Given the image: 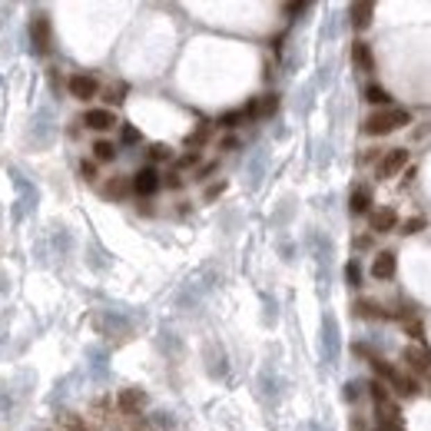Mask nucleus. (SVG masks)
Masks as SVG:
<instances>
[{
    "label": "nucleus",
    "mask_w": 431,
    "mask_h": 431,
    "mask_svg": "<svg viewBox=\"0 0 431 431\" xmlns=\"http://www.w3.org/2000/svg\"><path fill=\"white\" fill-rule=\"evenodd\" d=\"M412 123V113L402 110V106H388V110H375L372 117H365V133L369 136H385V133H395Z\"/></svg>",
    "instance_id": "nucleus-1"
},
{
    "label": "nucleus",
    "mask_w": 431,
    "mask_h": 431,
    "mask_svg": "<svg viewBox=\"0 0 431 431\" xmlns=\"http://www.w3.org/2000/svg\"><path fill=\"white\" fill-rule=\"evenodd\" d=\"M30 385H33V375H30V372H17L7 385L0 388V415H14L17 408L27 402Z\"/></svg>",
    "instance_id": "nucleus-2"
},
{
    "label": "nucleus",
    "mask_w": 431,
    "mask_h": 431,
    "mask_svg": "<svg viewBox=\"0 0 431 431\" xmlns=\"http://www.w3.org/2000/svg\"><path fill=\"white\" fill-rule=\"evenodd\" d=\"M53 136H57V126H53V113L50 110H37L33 119H30L27 126V143L37 149H47L53 143Z\"/></svg>",
    "instance_id": "nucleus-3"
},
{
    "label": "nucleus",
    "mask_w": 431,
    "mask_h": 431,
    "mask_svg": "<svg viewBox=\"0 0 431 431\" xmlns=\"http://www.w3.org/2000/svg\"><path fill=\"white\" fill-rule=\"evenodd\" d=\"M372 365H375V372H378V378H382V385H391L395 391H402V395H415L418 391V382L412 375H402L398 369H391L388 362H382V358H375Z\"/></svg>",
    "instance_id": "nucleus-4"
},
{
    "label": "nucleus",
    "mask_w": 431,
    "mask_h": 431,
    "mask_svg": "<svg viewBox=\"0 0 431 431\" xmlns=\"http://www.w3.org/2000/svg\"><path fill=\"white\" fill-rule=\"evenodd\" d=\"M369 391H372V402H375V412H378V418H382V421H388V425H395V421H398V405L388 398V385H382V382H372V385H369Z\"/></svg>",
    "instance_id": "nucleus-5"
},
{
    "label": "nucleus",
    "mask_w": 431,
    "mask_h": 431,
    "mask_svg": "<svg viewBox=\"0 0 431 431\" xmlns=\"http://www.w3.org/2000/svg\"><path fill=\"white\" fill-rule=\"evenodd\" d=\"M80 123H83L87 130H93V133H106V130L119 126V123H117V113H113L110 106H90Z\"/></svg>",
    "instance_id": "nucleus-6"
},
{
    "label": "nucleus",
    "mask_w": 431,
    "mask_h": 431,
    "mask_svg": "<svg viewBox=\"0 0 431 431\" xmlns=\"http://www.w3.org/2000/svg\"><path fill=\"white\" fill-rule=\"evenodd\" d=\"M130 186H133L136 196H143V199H149V196H156V189L163 186V176L153 169V166H143L140 173H136L133 179H130Z\"/></svg>",
    "instance_id": "nucleus-7"
},
{
    "label": "nucleus",
    "mask_w": 431,
    "mask_h": 431,
    "mask_svg": "<svg viewBox=\"0 0 431 431\" xmlns=\"http://www.w3.org/2000/svg\"><path fill=\"white\" fill-rule=\"evenodd\" d=\"M67 90L74 93V100H93L96 93H100V83H96V76L93 74H74L70 80H67Z\"/></svg>",
    "instance_id": "nucleus-8"
},
{
    "label": "nucleus",
    "mask_w": 431,
    "mask_h": 431,
    "mask_svg": "<svg viewBox=\"0 0 431 431\" xmlns=\"http://www.w3.org/2000/svg\"><path fill=\"white\" fill-rule=\"evenodd\" d=\"M405 166H408V149H385L382 153V160H378V176L382 179H391L395 173H402Z\"/></svg>",
    "instance_id": "nucleus-9"
},
{
    "label": "nucleus",
    "mask_w": 431,
    "mask_h": 431,
    "mask_svg": "<svg viewBox=\"0 0 431 431\" xmlns=\"http://www.w3.org/2000/svg\"><path fill=\"white\" fill-rule=\"evenodd\" d=\"M30 40H33V53H50V17L37 14L33 24H30Z\"/></svg>",
    "instance_id": "nucleus-10"
},
{
    "label": "nucleus",
    "mask_w": 431,
    "mask_h": 431,
    "mask_svg": "<svg viewBox=\"0 0 431 431\" xmlns=\"http://www.w3.org/2000/svg\"><path fill=\"white\" fill-rule=\"evenodd\" d=\"M143 405H146V395H143L140 388H126V391L117 395V408L123 418H136L143 412Z\"/></svg>",
    "instance_id": "nucleus-11"
},
{
    "label": "nucleus",
    "mask_w": 431,
    "mask_h": 431,
    "mask_svg": "<svg viewBox=\"0 0 431 431\" xmlns=\"http://www.w3.org/2000/svg\"><path fill=\"white\" fill-rule=\"evenodd\" d=\"M369 223H372V233H378V236H382V233H391V229L398 226V212H395L391 206L372 209V212H369Z\"/></svg>",
    "instance_id": "nucleus-12"
},
{
    "label": "nucleus",
    "mask_w": 431,
    "mask_h": 431,
    "mask_svg": "<svg viewBox=\"0 0 431 431\" xmlns=\"http://www.w3.org/2000/svg\"><path fill=\"white\" fill-rule=\"evenodd\" d=\"M405 362H408V369L418 372V375H428L431 372V352L418 348V345H408V348H405Z\"/></svg>",
    "instance_id": "nucleus-13"
},
{
    "label": "nucleus",
    "mask_w": 431,
    "mask_h": 431,
    "mask_svg": "<svg viewBox=\"0 0 431 431\" xmlns=\"http://www.w3.org/2000/svg\"><path fill=\"white\" fill-rule=\"evenodd\" d=\"M100 193H103V199H126V193H133V186L126 176H106Z\"/></svg>",
    "instance_id": "nucleus-14"
},
{
    "label": "nucleus",
    "mask_w": 431,
    "mask_h": 431,
    "mask_svg": "<svg viewBox=\"0 0 431 431\" xmlns=\"http://www.w3.org/2000/svg\"><path fill=\"white\" fill-rule=\"evenodd\" d=\"M395 269H398L395 253H378L372 259V276H375V279H382V282H388V279L395 276Z\"/></svg>",
    "instance_id": "nucleus-15"
},
{
    "label": "nucleus",
    "mask_w": 431,
    "mask_h": 431,
    "mask_svg": "<svg viewBox=\"0 0 431 431\" xmlns=\"http://www.w3.org/2000/svg\"><path fill=\"white\" fill-rule=\"evenodd\" d=\"M276 110H279V96H276V93H266V96H259V100H253V103L246 106V117L266 119V117H272Z\"/></svg>",
    "instance_id": "nucleus-16"
},
{
    "label": "nucleus",
    "mask_w": 431,
    "mask_h": 431,
    "mask_svg": "<svg viewBox=\"0 0 431 431\" xmlns=\"http://www.w3.org/2000/svg\"><path fill=\"white\" fill-rule=\"evenodd\" d=\"M352 60H355V67L362 70V74H375L372 47L365 44V40H355V44H352Z\"/></svg>",
    "instance_id": "nucleus-17"
},
{
    "label": "nucleus",
    "mask_w": 431,
    "mask_h": 431,
    "mask_svg": "<svg viewBox=\"0 0 431 431\" xmlns=\"http://www.w3.org/2000/svg\"><path fill=\"white\" fill-rule=\"evenodd\" d=\"M348 209H352V216L372 212V193H369L365 186H355V189H352V199H348Z\"/></svg>",
    "instance_id": "nucleus-18"
},
{
    "label": "nucleus",
    "mask_w": 431,
    "mask_h": 431,
    "mask_svg": "<svg viewBox=\"0 0 431 431\" xmlns=\"http://www.w3.org/2000/svg\"><path fill=\"white\" fill-rule=\"evenodd\" d=\"M375 17V3H352V27L365 30Z\"/></svg>",
    "instance_id": "nucleus-19"
},
{
    "label": "nucleus",
    "mask_w": 431,
    "mask_h": 431,
    "mask_svg": "<svg viewBox=\"0 0 431 431\" xmlns=\"http://www.w3.org/2000/svg\"><path fill=\"white\" fill-rule=\"evenodd\" d=\"M90 153H93V163H113V160H117V143H110V140H96Z\"/></svg>",
    "instance_id": "nucleus-20"
},
{
    "label": "nucleus",
    "mask_w": 431,
    "mask_h": 431,
    "mask_svg": "<svg viewBox=\"0 0 431 431\" xmlns=\"http://www.w3.org/2000/svg\"><path fill=\"white\" fill-rule=\"evenodd\" d=\"M209 140H212V123H203V126H196L193 133L186 136V146H189V149H199V146H206Z\"/></svg>",
    "instance_id": "nucleus-21"
},
{
    "label": "nucleus",
    "mask_w": 431,
    "mask_h": 431,
    "mask_svg": "<svg viewBox=\"0 0 431 431\" xmlns=\"http://www.w3.org/2000/svg\"><path fill=\"white\" fill-rule=\"evenodd\" d=\"M365 100H369L372 106H382V110H388V106H391V96H388V93L378 87V83H372V87L365 90Z\"/></svg>",
    "instance_id": "nucleus-22"
},
{
    "label": "nucleus",
    "mask_w": 431,
    "mask_h": 431,
    "mask_svg": "<svg viewBox=\"0 0 431 431\" xmlns=\"http://www.w3.org/2000/svg\"><path fill=\"white\" fill-rule=\"evenodd\" d=\"M126 93H130V87H126V83H113V87H106L103 100H106L110 106H119L123 100H126Z\"/></svg>",
    "instance_id": "nucleus-23"
},
{
    "label": "nucleus",
    "mask_w": 431,
    "mask_h": 431,
    "mask_svg": "<svg viewBox=\"0 0 431 431\" xmlns=\"http://www.w3.org/2000/svg\"><path fill=\"white\" fill-rule=\"evenodd\" d=\"M146 156H149V163H166V160H173V149L166 146V143H153Z\"/></svg>",
    "instance_id": "nucleus-24"
},
{
    "label": "nucleus",
    "mask_w": 431,
    "mask_h": 431,
    "mask_svg": "<svg viewBox=\"0 0 431 431\" xmlns=\"http://www.w3.org/2000/svg\"><path fill=\"white\" fill-rule=\"evenodd\" d=\"M60 428L63 431H90V425L80 415H60Z\"/></svg>",
    "instance_id": "nucleus-25"
},
{
    "label": "nucleus",
    "mask_w": 431,
    "mask_h": 431,
    "mask_svg": "<svg viewBox=\"0 0 431 431\" xmlns=\"http://www.w3.org/2000/svg\"><path fill=\"white\" fill-rule=\"evenodd\" d=\"M246 117V110H233V113H223V117H219V126H223V130H233V126H239V119Z\"/></svg>",
    "instance_id": "nucleus-26"
},
{
    "label": "nucleus",
    "mask_w": 431,
    "mask_h": 431,
    "mask_svg": "<svg viewBox=\"0 0 431 431\" xmlns=\"http://www.w3.org/2000/svg\"><path fill=\"white\" fill-rule=\"evenodd\" d=\"M425 226H428V223H425V216H412V219H408L402 229H405V236H415V233H421Z\"/></svg>",
    "instance_id": "nucleus-27"
},
{
    "label": "nucleus",
    "mask_w": 431,
    "mask_h": 431,
    "mask_svg": "<svg viewBox=\"0 0 431 431\" xmlns=\"http://www.w3.org/2000/svg\"><path fill=\"white\" fill-rule=\"evenodd\" d=\"M223 193H226V179H219V183H212L206 193H203V199H206V203H216V199H219Z\"/></svg>",
    "instance_id": "nucleus-28"
},
{
    "label": "nucleus",
    "mask_w": 431,
    "mask_h": 431,
    "mask_svg": "<svg viewBox=\"0 0 431 431\" xmlns=\"http://www.w3.org/2000/svg\"><path fill=\"white\" fill-rule=\"evenodd\" d=\"M355 312L362 315V319H378V315H382V312H378V305H375V302H358V305H355Z\"/></svg>",
    "instance_id": "nucleus-29"
},
{
    "label": "nucleus",
    "mask_w": 431,
    "mask_h": 431,
    "mask_svg": "<svg viewBox=\"0 0 431 431\" xmlns=\"http://www.w3.org/2000/svg\"><path fill=\"white\" fill-rule=\"evenodd\" d=\"M119 136H123V143H126V146H133V143H140V130H136V126H130V123H123V130H119Z\"/></svg>",
    "instance_id": "nucleus-30"
},
{
    "label": "nucleus",
    "mask_w": 431,
    "mask_h": 431,
    "mask_svg": "<svg viewBox=\"0 0 431 431\" xmlns=\"http://www.w3.org/2000/svg\"><path fill=\"white\" fill-rule=\"evenodd\" d=\"M189 166L199 169V153H186V156H179V160H176V173H179V169H189Z\"/></svg>",
    "instance_id": "nucleus-31"
},
{
    "label": "nucleus",
    "mask_w": 431,
    "mask_h": 431,
    "mask_svg": "<svg viewBox=\"0 0 431 431\" xmlns=\"http://www.w3.org/2000/svg\"><path fill=\"white\" fill-rule=\"evenodd\" d=\"M345 279H348V285H362V269H358V262H348Z\"/></svg>",
    "instance_id": "nucleus-32"
},
{
    "label": "nucleus",
    "mask_w": 431,
    "mask_h": 431,
    "mask_svg": "<svg viewBox=\"0 0 431 431\" xmlns=\"http://www.w3.org/2000/svg\"><path fill=\"white\" fill-rule=\"evenodd\" d=\"M80 173H83V179H96V163L93 160H80Z\"/></svg>",
    "instance_id": "nucleus-33"
},
{
    "label": "nucleus",
    "mask_w": 431,
    "mask_h": 431,
    "mask_svg": "<svg viewBox=\"0 0 431 431\" xmlns=\"http://www.w3.org/2000/svg\"><path fill=\"white\" fill-rule=\"evenodd\" d=\"M163 186H166V189H183V176H179L176 169H173V173L163 179Z\"/></svg>",
    "instance_id": "nucleus-34"
},
{
    "label": "nucleus",
    "mask_w": 431,
    "mask_h": 431,
    "mask_svg": "<svg viewBox=\"0 0 431 431\" xmlns=\"http://www.w3.org/2000/svg\"><path fill=\"white\" fill-rule=\"evenodd\" d=\"M405 328H408V335H415L418 342H421V335H425V328H421V322H415V319H408V322H405Z\"/></svg>",
    "instance_id": "nucleus-35"
},
{
    "label": "nucleus",
    "mask_w": 431,
    "mask_h": 431,
    "mask_svg": "<svg viewBox=\"0 0 431 431\" xmlns=\"http://www.w3.org/2000/svg\"><path fill=\"white\" fill-rule=\"evenodd\" d=\"M216 173V163H199V169H196V179H206Z\"/></svg>",
    "instance_id": "nucleus-36"
},
{
    "label": "nucleus",
    "mask_w": 431,
    "mask_h": 431,
    "mask_svg": "<svg viewBox=\"0 0 431 431\" xmlns=\"http://www.w3.org/2000/svg\"><path fill=\"white\" fill-rule=\"evenodd\" d=\"M382 153H385V149H365V153H362V163H372V160H382Z\"/></svg>",
    "instance_id": "nucleus-37"
},
{
    "label": "nucleus",
    "mask_w": 431,
    "mask_h": 431,
    "mask_svg": "<svg viewBox=\"0 0 431 431\" xmlns=\"http://www.w3.org/2000/svg\"><path fill=\"white\" fill-rule=\"evenodd\" d=\"M7 292H10V276H7V272L0 269V298L7 296Z\"/></svg>",
    "instance_id": "nucleus-38"
},
{
    "label": "nucleus",
    "mask_w": 431,
    "mask_h": 431,
    "mask_svg": "<svg viewBox=\"0 0 431 431\" xmlns=\"http://www.w3.org/2000/svg\"><path fill=\"white\" fill-rule=\"evenodd\" d=\"M236 146H239L236 136H223V143H219V149H236Z\"/></svg>",
    "instance_id": "nucleus-39"
},
{
    "label": "nucleus",
    "mask_w": 431,
    "mask_h": 431,
    "mask_svg": "<svg viewBox=\"0 0 431 431\" xmlns=\"http://www.w3.org/2000/svg\"><path fill=\"white\" fill-rule=\"evenodd\" d=\"M345 398H348V402H355V398H358V385H355V382H352V385H345Z\"/></svg>",
    "instance_id": "nucleus-40"
},
{
    "label": "nucleus",
    "mask_w": 431,
    "mask_h": 431,
    "mask_svg": "<svg viewBox=\"0 0 431 431\" xmlns=\"http://www.w3.org/2000/svg\"><path fill=\"white\" fill-rule=\"evenodd\" d=\"M372 246V236H358L355 239V249H369Z\"/></svg>",
    "instance_id": "nucleus-41"
},
{
    "label": "nucleus",
    "mask_w": 431,
    "mask_h": 431,
    "mask_svg": "<svg viewBox=\"0 0 431 431\" xmlns=\"http://www.w3.org/2000/svg\"><path fill=\"white\" fill-rule=\"evenodd\" d=\"M305 7H309V3H289V7H285V10H289V14H302V10H305Z\"/></svg>",
    "instance_id": "nucleus-42"
},
{
    "label": "nucleus",
    "mask_w": 431,
    "mask_h": 431,
    "mask_svg": "<svg viewBox=\"0 0 431 431\" xmlns=\"http://www.w3.org/2000/svg\"><path fill=\"white\" fill-rule=\"evenodd\" d=\"M0 345H3V319H0Z\"/></svg>",
    "instance_id": "nucleus-43"
},
{
    "label": "nucleus",
    "mask_w": 431,
    "mask_h": 431,
    "mask_svg": "<svg viewBox=\"0 0 431 431\" xmlns=\"http://www.w3.org/2000/svg\"><path fill=\"white\" fill-rule=\"evenodd\" d=\"M378 431H391V428H378Z\"/></svg>",
    "instance_id": "nucleus-44"
},
{
    "label": "nucleus",
    "mask_w": 431,
    "mask_h": 431,
    "mask_svg": "<svg viewBox=\"0 0 431 431\" xmlns=\"http://www.w3.org/2000/svg\"><path fill=\"white\" fill-rule=\"evenodd\" d=\"M0 87H3V80H0Z\"/></svg>",
    "instance_id": "nucleus-45"
}]
</instances>
